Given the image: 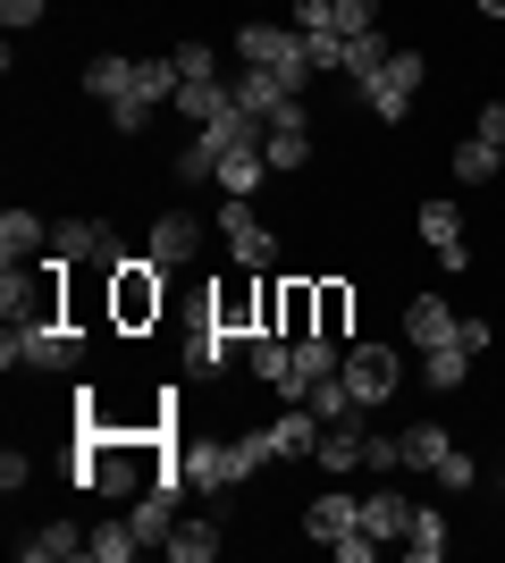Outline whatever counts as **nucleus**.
Listing matches in <instances>:
<instances>
[{
  "instance_id": "f257e3e1",
  "label": "nucleus",
  "mask_w": 505,
  "mask_h": 563,
  "mask_svg": "<svg viewBox=\"0 0 505 563\" xmlns=\"http://www.w3.org/2000/svg\"><path fill=\"white\" fill-rule=\"evenodd\" d=\"M177 471H186V488L194 496H219V488H244V479H262L270 471V454H262V438L244 429V438H194V446H177Z\"/></svg>"
},
{
  "instance_id": "f03ea898",
  "label": "nucleus",
  "mask_w": 505,
  "mask_h": 563,
  "mask_svg": "<svg viewBox=\"0 0 505 563\" xmlns=\"http://www.w3.org/2000/svg\"><path fill=\"white\" fill-rule=\"evenodd\" d=\"M0 371H85V329L76 320H34V329L0 336Z\"/></svg>"
},
{
  "instance_id": "7ed1b4c3",
  "label": "nucleus",
  "mask_w": 505,
  "mask_h": 563,
  "mask_svg": "<svg viewBox=\"0 0 505 563\" xmlns=\"http://www.w3.org/2000/svg\"><path fill=\"white\" fill-rule=\"evenodd\" d=\"M421 76H430V59H421V51H387L380 68L354 85V101L380 118V126H405V110L421 101Z\"/></svg>"
},
{
  "instance_id": "20e7f679",
  "label": "nucleus",
  "mask_w": 505,
  "mask_h": 563,
  "mask_svg": "<svg viewBox=\"0 0 505 563\" xmlns=\"http://www.w3.org/2000/svg\"><path fill=\"white\" fill-rule=\"evenodd\" d=\"M237 59L244 68H270V76H287L295 93H304V85H312V51H304V34H295V25H270V18H253V25H237Z\"/></svg>"
},
{
  "instance_id": "39448f33",
  "label": "nucleus",
  "mask_w": 505,
  "mask_h": 563,
  "mask_svg": "<svg viewBox=\"0 0 505 563\" xmlns=\"http://www.w3.org/2000/svg\"><path fill=\"white\" fill-rule=\"evenodd\" d=\"M161 303H168V286H161V261H152V253H135V261H119V269H110V329H119V336L152 329V320H161Z\"/></svg>"
},
{
  "instance_id": "423d86ee",
  "label": "nucleus",
  "mask_w": 505,
  "mask_h": 563,
  "mask_svg": "<svg viewBox=\"0 0 505 563\" xmlns=\"http://www.w3.org/2000/svg\"><path fill=\"white\" fill-rule=\"evenodd\" d=\"M219 235H228V261H237L244 278H270V269H278V253H287V235H270L262 219H253V202H244V194H219Z\"/></svg>"
},
{
  "instance_id": "0eeeda50",
  "label": "nucleus",
  "mask_w": 505,
  "mask_h": 563,
  "mask_svg": "<svg viewBox=\"0 0 505 563\" xmlns=\"http://www.w3.org/2000/svg\"><path fill=\"white\" fill-rule=\"evenodd\" d=\"M345 387L362 396V412L387 404L396 387H405V353L387 345V336H354V345H345Z\"/></svg>"
},
{
  "instance_id": "6e6552de",
  "label": "nucleus",
  "mask_w": 505,
  "mask_h": 563,
  "mask_svg": "<svg viewBox=\"0 0 505 563\" xmlns=\"http://www.w3.org/2000/svg\"><path fill=\"white\" fill-rule=\"evenodd\" d=\"M413 228H421V244L438 253V269H447V278H472V244H463V202H438V194H421Z\"/></svg>"
},
{
  "instance_id": "1a4fd4ad",
  "label": "nucleus",
  "mask_w": 505,
  "mask_h": 563,
  "mask_svg": "<svg viewBox=\"0 0 505 563\" xmlns=\"http://www.w3.org/2000/svg\"><path fill=\"white\" fill-rule=\"evenodd\" d=\"M51 253H59V261H94V278H110L119 261H135V253L119 244V228H110V219H59V228H51Z\"/></svg>"
},
{
  "instance_id": "9d476101",
  "label": "nucleus",
  "mask_w": 505,
  "mask_h": 563,
  "mask_svg": "<svg viewBox=\"0 0 505 563\" xmlns=\"http://www.w3.org/2000/svg\"><path fill=\"white\" fill-rule=\"evenodd\" d=\"M253 438H262L270 463H312V446H320V412H312V404H287V412H278V421H262Z\"/></svg>"
},
{
  "instance_id": "9b49d317",
  "label": "nucleus",
  "mask_w": 505,
  "mask_h": 563,
  "mask_svg": "<svg viewBox=\"0 0 505 563\" xmlns=\"http://www.w3.org/2000/svg\"><path fill=\"white\" fill-rule=\"evenodd\" d=\"M354 530H362V496H354V488H320L312 505H304V539H320L329 555L354 539Z\"/></svg>"
},
{
  "instance_id": "f8f14e48",
  "label": "nucleus",
  "mask_w": 505,
  "mask_h": 563,
  "mask_svg": "<svg viewBox=\"0 0 505 563\" xmlns=\"http://www.w3.org/2000/svg\"><path fill=\"white\" fill-rule=\"evenodd\" d=\"M144 253L161 261V269H186V261L202 253V219H194V211H161L152 235H144Z\"/></svg>"
},
{
  "instance_id": "ddd939ff",
  "label": "nucleus",
  "mask_w": 505,
  "mask_h": 563,
  "mask_svg": "<svg viewBox=\"0 0 505 563\" xmlns=\"http://www.w3.org/2000/svg\"><path fill=\"white\" fill-rule=\"evenodd\" d=\"M94 555V530H76V521H43L34 539H18V563H76Z\"/></svg>"
},
{
  "instance_id": "4468645a",
  "label": "nucleus",
  "mask_w": 505,
  "mask_h": 563,
  "mask_svg": "<svg viewBox=\"0 0 505 563\" xmlns=\"http://www.w3.org/2000/svg\"><path fill=\"white\" fill-rule=\"evenodd\" d=\"M362 530H371V539H396V547H405V530H413V496L405 488H396V479H387V488H371V496H362Z\"/></svg>"
},
{
  "instance_id": "2eb2a0df",
  "label": "nucleus",
  "mask_w": 505,
  "mask_h": 563,
  "mask_svg": "<svg viewBox=\"0 0 505 563\" xmlns=\"http://www.w3.org/2000/svg\"><path fill=\"white\" fill-rule=\"evenodd\" d=\"M43 253H51V228L25 211V202H9V211H0V261L18 269V261H43Z\"/></svg>"
},
{
  "instance_id": "dca6fc26",
  "label": "nucleus",
  "mask_w": 505,
  "mask_h": 563,
  "mask_svg": "<svg viewBox=\"0 0 505 563\" xmlns=\"http://www.w3.org/2000/svg\"><path fill=\"white\" fill-rule=\"evenodd\" d=\"M405 345H413V353L455 345V311L438 303V295H413V303H405Z\"/></svg>"
},
{
  "instance_id": "f3484780",
  "label": "nucleus",
  "mask_w": 505,
  "mask_h": 563,
  "mask_svg": "<svg viewBox=\"0 0 505 563\" xmlns=\"http://www.w3.org/2000/svg\"><path fill=\"white\" fill-rule=\"evenodd\" d=\"M262 177H270V152H262V143H228V152H219V194H244V202H253Z\"/></svg>"
},
{
  "instance_id": "a211bd4d",
  "label": "nucleus",
  "mask_w": 505,
  "mask_h": 563,
  "mask_svg": "<svg viewBox=\"0 0 505 563\" xmlns=\"http://www.w3.org/2000/svg\"><path fill=\"white\" fill-rule=\"evenodd\" d=\"M219 152H228V135H219V126H194V143L168 161V177H177V186H211V177H219Z\"/></svg>"
},
{
  "instance_id": "6ab92c4d",
  "label": "nucleus",
  "mask_w": 505,
  "mask_h": 563,
  "mask_svg": "<svg viewBox=\"0 0 505 563\" xmlns=\"http://www.w3.org/2000/svg\"><path fill=\"white\" fill-rule=\"evenodd\" d=\"M76 85H85V101H101V110H110V101H127V85H135V59L101 51V59H85V68H76Z\"/></svg>"
},
{
  "instance_id": "aec40b11",
  "label": "nucleus",
  "mask_w": 505,
  "mask_h": 563,
  "mask_svg": "<svg viewBox=\"0 0 505 563\" xmlns=\"http://www.w3.org/2000/svg\"><path fill=\"white\" fill-rule=\"evenodd\" d=\"M472 362H481V353H463V345H430V353H421V387H430V396H455L463 378H472Z\"/></svg>"
},
{
  "instance_id": "412c9836",
  "label": "nucleus",
  "mask_w": 505,
  "mask_h": 563,
  "mask_svg": "<svg viewBox=\"0 0 505 563\" xmlns=\"http://www.w3.org/2000/svg\"><path fill=\"white\" fill-rule=\"evenodd\" d=\"M312 463L345 479V471L362 463V421H329V429H320V446H312Z\"/></svg>"
},
{
  "instance_id": "4be33fe9",
  "label": "nucleus",
  "mask_w": 505,
  "mask_h": 563,
  "mask_svg": "<svg viewBox=\"0 0 505 563\" xmlns=\"http://www.w3.org/2000/svg\"><path fill=\"white\" fill-rule=\"evenodd\" d=\"M228 101H237V93H228V76H186V85H177V110H186L194 126H211Z\"/></svg>"
},
{
  "instance_id": "5701e85b",
  "label": "nucleus",
  "mask_w": 505,
  "mask_h": 563,
  "mask_svg": "<svg viewBox=\"0 0 505 563\" xmlns=\"http://www.w3.org/2000/svg\"><path fill=\"white\" fill-rule=\"evenodd\" d=\"M447 168H455V186H488V177H505V161H497V143H488V135H463Z\"/></svg>"
},
{
  "instance_id": "b1692460",
  "label": "nucleus",
  "mask_w": 505,
  "mask_h": 563,
  "mask_svg": "<svg viewBox=\"0 0 505 563\" xmlns=\"http://www.w3.org/2000/svg\"><path fill=\"white\" fill-rule=\"evenodd\" d=\"M447 547H455V539H447V514H438V505H413L405 555H413V563H438V555H447Z\"/></svg>"
},
{
  "instance_id": "393cba45",
  "label": "nucleus",
  "mask_w": 505,
  "mask_h": 563,
  "mask_svg": "<svg viewBox=\"0 0 505 563\" xmlns=\"http://www.w3.org/2000/svg\"><path fill=\"white\" fill-rule=\"evenodd\" d=\"M396 438H405V471H438V463H447V446H455L447 421H413V429H396Z\"/></svg>"
},
{
  "instance_id": "a878e982",
  "label": "nucleus",
  "mask_w": 505,
  "mask_h": 563,
  "mask_svg": "<svg viewBox=\"0 0 505 563\" xmlns=\"http://www.w3.org/2000/svg\"><path fill=\"white\" fill-rule=\"evenodd\" d=\"M320 336L354 345V286L345 278H320Z\"/></svg>"
},
{
  "instance_id": "bb28decb",
  "label": "nucleus",
  "mask_w": 505,
  "mask_h": 563,
  "mask_svg": "<svg viewBox=\"0 0 505 563\" xmlns=\"http://www.w3.org/2000/svg\"><path fill=\"white\" fill-rule=\"evenodd\" d=\"M168 555L177 563H211L219 555V521H177V530H168Z\"/></svg>"
},
{
  "instance_id": "cd10ccee",
  "label": "nucleus",
  "mask_w": 505,
  "mask_h": 563,
  "mask_svg": "<svg viewBox=\"0 0 505 563\" xmlns=\"http://www.w3.org/2000/svg\"><path fill=\"white\" fill-rule=\"evenodd\" d=\"M144 539H135V521H94V563H135Z\"/></svg>"
},
{
  "instance_id": "c85d7f7f",
  "label": "nucleus",
  "mask_w": 505,
  "mask_h": 563,
  "mask_svg": "<svg viewBox=\"0 0 505 563\" xmlns=\"http://www.w3.org/2000/svg\"><path fill=\"white\" fill-rule=\"evenodd\" d=\"M430 479H438V488H447V496H463V488H481V463H472V454H463V446H447V463H438Z\"/></svg>"
},
{
  "instance_id": "c756f323",
  "label": "nucleus",
  "mask_w": 505,
  "mask_h": 563,
  "mask_svg": "<svg viewBox=\"0 0 505 563\" xmlns=\"http://www.w3.org/2000/svg\"><path fill=\"white\" fill-rule=\"evenodd\" d=\"M295 34H337V0H287Z\"/></svg>"
},
{
  "instance_id": "7c9ffc66",
  "label": "nucleus",
  "mask_w": 505,
  "mask_h": 563,
  "mask_svg": "<svg viewBox=\"0 0 505 563\" xmlns=\"http://www.w3.org/2000/svg\"><path fill=\"white\" fill-rule=\"evenodd\" d=\"M362 471H405V438H380V429H362Z\"/></svg>"
},
{
  "instance_id": "2f4dec72",
  "label": "nucleus",
  "mask_w": 505,
  "mask_h": 563,
  "mask_svg": "<svg viewBox=\"0 0 505 563\" xmlns=\"http://www.w3.org/2000/svg\"><path fill=\"white\" fill-rule=\"evenodd\" d=\"M168 59H177V76H219V51L211 43H177Z\"/></svg>"
},
{
  "instance_id": "473e14b6",
  "label": "nucleus",
  "mask_w": 505,
  "mask_h": 563,
  "mask_svg": "<svg viewBox=\"0 0 505 563\" xmlns=\"http://www.w3.org/2000/svg\"><path fill=\"white\" fill-rule=\"evenodd\" d=\"M380 25V0H337V34H371Z\"/></svg>"
},
{
  "instance_id": "72a5a7b5",
  "label": "nucleus",
  "mask_w": 505,
  "mask_h": 563,
  "mask_svg": "<svg viewBox=\"0 0 505 563\" xmlns=\"http://www.w3.org/2000/svg\"><path fill=\"white\" fill-rule=\"evenodd\" d=\"M43 9H51V0H0V25L25 34V25H43Z\"/></svg>"
},
{
  "instance_id": "f704fd0d",
  "label": "nucleus",
  "mask_w": 505,
  "mask_h": 563,
  "mask_svg": "<svg viewBox=\"0 0 505 563\" xmlns=\"http://www.w3.org/2000/svg\"><path fill=\"white\" fill-rule=\"evenodd\" d=\"M25 479H34V463L9 446V454H0V496H25Z\"/></svg>"
},
{
  "instance_id": "c9c22d12",
  "label": "nucleus",
  "mask_w": 505,
  "mask_h": 563,
  "mask_svg": "<svg viewBox=\"0 0 505 563\" xmlns=\"http://www.w3.org/2000/svg\"><path fill=\"white\" fill-rule=\"evenodd\" d=\"M455 345L463 353H488V345H497V329H488V320H455Z\"/></svg>"
},
{
  "instance_id": "e433bc0d",
  "label": "nucleus",
  "mask_w": 505,
  "mask_h": 563,
  "mask_svg": "<svg viewBox=\"0 0 505 563\" xmlns=\"http://www.w3.org/2000/svg\"><path fill=\"white\" fill-rule=\"evenodd\" d=\"M472 135H488V143H505V101H481V126Z\"/></svg>"
},
{
  "instance_id": "4c0bfd02",
  "label": "nucleus",
  "mask_w": 505,
  "mask_h": 563,
  "mask_svg": "<svg viewBox=\"0 0 505 563\" xmlns=\"http://www.w3.org/2000/svg\"><path fill=\"white\" fill-rule=\"evenodd\" d=\"M472 9H481V18H497V25H505V0H472Z\"/></svg>"
},
{
  "instance_id": "58836bf2",
  "label": "nucleus",
  "mask_w": 505,
  "mask_h": 563,
  "mask_svg": "<svg viewBox=\"0 0 505 563\" xmlns=\"http://www.w3.org/2000/svg\"><path fill=\"white\" fill-rule=\"evenodd\" d=\"M497 496H505V471H497Z\"/></svg>"
},
{
  "instance_id": "ea45409f",
  "label": "nucleus",
  "mask_w": 505,
  "mask_h": 563,
  "mask_svg": "<svg viewBox=\"0 0 505 563\" xmlns=\"http://www.w3.org/2000/svg\"><path fill=\"white\" fill-rule=\"evenodd\" d=\"M497 161H505V143H497Z\"/></svg>"
}]
</instances>
